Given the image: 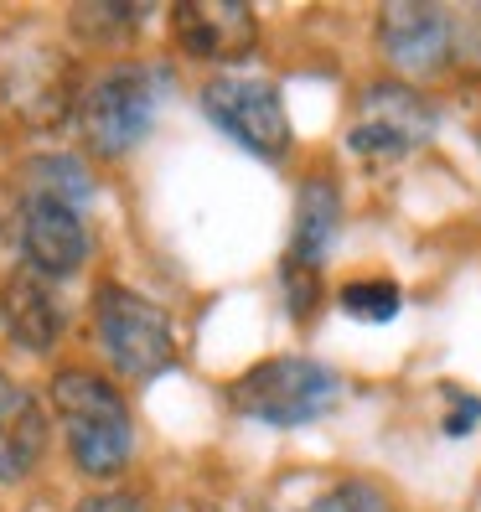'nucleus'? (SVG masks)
I'll list each match as a JSON object with an SVG mask.
<instances>
[{
	"label": "nucleus",
	"mask_w": 481,
	"mask_h": 512,
	"mask_svg": "<svg viewBox=\"0 0 481 512\" xmlns=\"http://www.w3.org/2000/svg\"><path fill=\"white\" fill-rule=\"evenodd\" d=\"M435 130H440V109L414 83L378 78L357 94L347 114V150L368 166H394L414 156L419 145H430Z\"/></svg>",
	"instance_id": "20e7f679"
},
{
	"label": "nucleus",
	"mask_w": 481,
	"mask_h": 512,
	"mask_svg": "<svg viewBox=\"0 0 481 512\" xmlns=\"http://www.w3.org/2000/svg\"><path fill=\"white\" fill-rule=\"evenodd\" d=\"M450 37H456V63L466 73H481V0L450 6Z\"/></svg>",
	"instance_id": "a211bd4d"
},
{
	"label": "nucleus",
	"mask_w": 481,
	"mask_h": 512,
	"mask_svg": "<svg viewBox=\"0 0 481 512\" xmlns=\"http://www.w3.org/2000/svg\"><path fill=\"white\" fill-rule=\"evenodd\" d=\"M300 512H394L388 497L373 487V481H342V487L321 492L316 502H306Z\"/></svg>",
	"instance_id": "f3484780"
},
{
	"label": "nucleus",
	"mask_w": 481,
	"mask_h": 512,
	"mask_svg": "<svg viewBox=\"0 0 481 512\" xmlns=\"http://www.w3.org/2000/svg\"><path fill=\"white\" fill-rule=\"evenodd\" d=\"M94 331L104 357L135 383L161 378L176 363V337H171V316L125 285H99L94 295Z\"/></svg>",
	"instance_id": "423d86ee"
},
{
	"label": "nucleus",
	"mask_w": 481,
	"mask_h": 512,
	"mask_svg": "<svg viewBox=\"0 0 481 512\" xmlns=\"http://www.w3.org/2000/svg\"><path fill=\"white\" fill-rule=\"evenodd\" d=\"M156 104H161V73L156 68H145V63L104 68L78 94V109H73L78 135L94 156H125L156 125Z\"/></svg>",
	"instance_id": "7ed1b4c3"
},
{
	"label": "nucleus",
	"mask_w": 481,
	"mask_h": 512,
	"mask_svg": "<svg viewBox=\"0 0 481 512\" xmlns=\"http://www.w3.org/2000/svg\"><path fill=\"white\" fill-rule=\"evenodd\" d=\"M378 52L388 68L404 78H435L456 63V37H450V6L430 0H388L378 11Z\"/></svg>",
	"instance_id": "6e6552de"
},
{
	"label": "nucleus",
	"mask_w": 481,
	"mask_h": 512,
	"mask_svg": "<svg viewBox=\"0 0 481 512\" xmlns=\"http://www.w3.org/2000/svg\"><path fill=\"white\" fill-rule=\"evenodd\" d=\"M280 285H285V311L295 321H311L321 311V275H316V269L280 264Z\"/></svg>",
	"instance_id": "6ab92c4d"
},
{
	"label": "nucleus",
	"mask_w": 481,
	"mask_h": 512,
	"mask_svg": "<svg viewBox=\"0 0 481 512\" xmlns=\"http://www.w3.org/2000/svg\"><path fill=\"white\" fill-rule=\"evenodd\" d=\"M0 326L6 337L32 352V357H47L57 342H63V300H57L52 280H42L37 269H11L0 280Z\"/></svg>",
	"instance_id": "9b49d317"
},
{
	"label": "nucleus",
	"mask_w": 481,
	"mask_h": 512,
	"mask_svg": "<svg viewBox=\"0 0 481 512\" xmlns=\"http://www.w3.org/2000/svg\"><path fill=\"white\" fill-rule=\"evenodd\" d=\"M145 16L150 6H130V0H83V6H73L68 26L88 42H125L135 26H145Z\"/></svg>",
	"instance_id": "4468645a"
},
{
	"label": "nucleus",
	"mask_w": 481,
	"mask_h": 512,
	"mask_svg": "<svg viewBox=\"0 0 481 512\" xmlns=\"http://www.w3.org/2000/svg\"><path fill=\"white\" fill-rule=\"evenodd\" d=\"M78 512H145V502L135 492H94L78 502Z\"/></svg>",
	"instance_id": "412c9836"
},
{
	"label": "nucleus",
	"mask_w": 481,
	"mask_h": 512,
	"mask_svg": "<svg viewBox=\"0 0 481 512\" xmlns=\"http://www.w3.org/2000/svg\"><path fill=\"white\" fill-rule=\"evenodd\" d=\"M171 42L197 63H244L259 47V21L238 0H176Z\"/></svg>",
	"instance_id": "9d476101"
},
{
	"label": "nucleus",
	"mask_w": 481,
	"mask_h": 512,
	"mask_svg": "<svg viewBox=\"0 0 481 512\" xmlns=\"http://www.w3.org/2000/svg\"><path fill=\"white\" fill-rule=\"evenodd\" d=\"M450 399V414H445V435H471L481 425V399L476 394H461V388H445Z\"/></svg>",
	"instance_id": "aec40b11"
},
{
	"label": "nucleus",
	"mask_w": 481,
	"mask_h": 512,
	"mask_svg": "<svg viewBox=\"0 0 481 512\" xmlns=\"http://www.w3.org/2000/svg\"><path fill=\"white\" fill-rule=\"evenodd\" d=\"M337 233H342V187H337V176H306L300 192H295V223H290L285 264L316 269L321 275V264H326V254H332Z\"/></svg>",
	"instance_id": "ddd939ff"
},
{
	"label": "nucleus",
	"mask_w": 481,
	"mask_h": 512,
	"mask_svg": "<svg viewBox=\"0 0 481 512\" xmlns=\"http://www.w3.org/2000/svg\"><path fill=\"white\" fill-rule=\"evenodd\" d=\"M342 311L357 316V321H394L404 311V290L394 280H352L342 285Z\"/></svg>",
	"instance_id": "dca6fc26"
},
{
	"label": "nucleus",
	"mask_w": 481,
	"mask_h": 512,
	"mask_svg": "<svg viewBox=\"0 0 481 512\" xmlns=\"http://www.w3.org/2000/svg\"><path fill=\"white\" fill-rule=\"evenodd\" d=\"M171 512H218V507H213V502H197V497H192V502H176Z\"/></svg>",
	"instance_id": "4be33fe9"
},
{
	"label": "nucleus",
	"mask_w": 481,
	"mask_h": 512,
	"mask_svg": "<svg viewBox=\"0 0 481 512\" xmlns=\"http://www.w3.org/2000/svg\"><path fill=\"white\" fill-rule=\"evenodd\" d=\"M52 409L63 419L68 456L83 476L109 481L130 466V450H135L130 404L109 378L88 373V368H63L52 378Z\"/></svg>",
	"instance_id": "f257e3e1"
},
{
	"label": "nucleus",
	"mask_w": 481,
	"mask_h": 512,
	"mask_svg": "<svg viewBox=\"0 0 481 512\" xmlns=\"http://www.w3.org/2000/svg\"><path fill=\"white\" fill-rule=\"evenodd\" d=\"M0 223H6V213H0Z\"/></svg>",
	"instance_id": "5701e85b"
},
{
	"label": "nucleus",
	"mask_w": 481,
	"mask_h": 512,
	"mask_svg": "<svg viewBox=\"0 0 481 512\" xmlns=\"http://www.w3.org/2000/svg\"><path fill=\"white\" fill-rule=\"evenodd\" d=\"M16 238H21V259L26 269H37L42 280H68L83 269L88 249H94V233H88L83 213L73 202L57 197H21L16 213Z\"/></svg>",
	"instance_id": "1a4fd4ad"
},
{
	"label": "nucleus",
	"mask_w": 481,
	"mask_h": 512,
	"mask_svg": "<svg viewBox=\"0 0 481 512\" xmlns=\"http://www.w3.org/2000/svg\"><path fill=\"white\" fill-rule=\"evenodd\" d=\"M342 399V378L316 363V357H264L238 383H228V404L233 414L254 419V425H275V430H300L316 425L337 409Z\"/></svg>",
	"instance_id": "f03ea898"
},
{
	"label": "nucleus",
	"mask_w": 481,
	"mask_h": 512,
	"mask_svg": "<svg viewBox=\"0 0 481 512\" xmlns=\"http://www.w3.org/2000/svg\"><path fill=\"white\" fill-rule=\"evenodd\" d=\"M0 104H6L21 125L52 130L78 109L73 88V57L47 42V37H11L0 47Z\"/></svg>",
	"instance_id": "39448f33"
},
{
	"label": "nucleus",
	"mask_w": 481,
	"mask_h": 512,
	"mask_svg": "<svg viewBox=\"0 0 481 512\" xmlns=\"http://www.w3.org/2000/svg\"><path fill=\"white\" fill-rule=\"evenodd\" d=\"M26 192L83 207L94 197V182H88V171L73 156H37V161H26Z\"/></svg>",
	"instance_id": "2eb2a0df"
},
{
	"label": "nucleus",
	"mask_w": 481,
	"mask_h": 512,
	"mask_svg": "<svg viewBox=\"0 0 481 512\" xmlns=\"http://www.w3.org/2000/svg\"><path fill=\"white\" fill-rule=\"evenodd\" d=\"M47 456V414L26 383L0 368V481H26Z\"/></svg>",
	"instance_id": "f8f14e48"
},
{
	"label": "nucleus",
	"mask_w": 481,
	"mask_h": 512,
	"mask_svg": "<svg viewBox=\"0 0 481 512\" xmlns=\"http://www.w3.org/2000/svg\"><path fill=\"white\" fill-rule=\"evenodd\" d=\"M202 114L218 125V135H228L233 145H244L259 161H285L290 156V109L280 99V88L269 78H213L202 88Z\"/></svg>",
	"instance_id": "0eeeda50"
}]
</instances>
